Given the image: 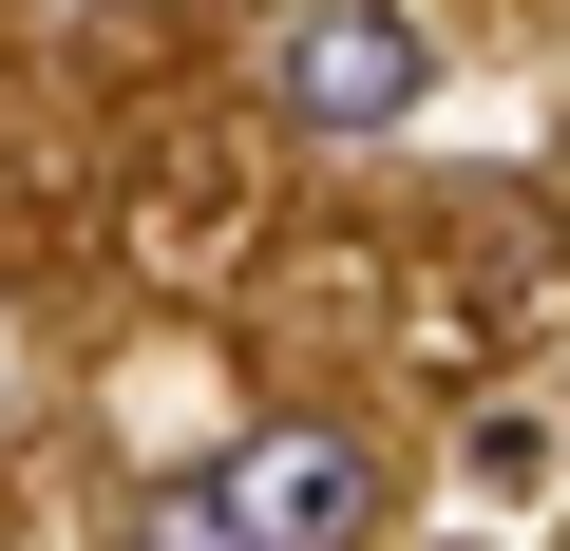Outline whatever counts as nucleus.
<instances>
[{
  "label": "nucleus",
  "mask_w": 570,
  "mask_h": 551,
  "mask_svg": "<svg viewBox=\"0 0 570 551\" xmlns=\"http://www.w3.org/2000/svg\"><path fill=\"white\" fill-rule=\"evenodd\" d=\"M419 77H438V39L400 20V0H285V39H266V96L305 134H400Z\"/></svg>",
  "instance_id": "nucleus-1"
},
{
  "label": "nucleus",
  "mask_w": 570,
  "mask_h": 551,
  "mask_svg": "<svg viewBox=\"0 0 570 551\" xmlns=\"http://www.w3.org/2000/svg\"><path fill=\"white\" fill-rule=\"evenodd\" d=\"M209 494H228L247 551H343V532L381 513V456H362L343 419H247V456H228Z\"/></svg>",
  "instance_id": "nucleus-2"
},
{
  "label": "nucleus",
  "mask_w": 570,
  "mask_h": 551,
  "mask_svg": "<svg viewBox=\"0 0 570 551\" xmlns=\"http://www.w3.org/2000/svg\"><path fill=\"white\" fill-rule=\"evenodd\" d=\"M115 551H247V532H228V494L190 475V494H134V532H115Z\"/></svg>",
  "instance_id": "nucleus-3"
}]
</instances>
